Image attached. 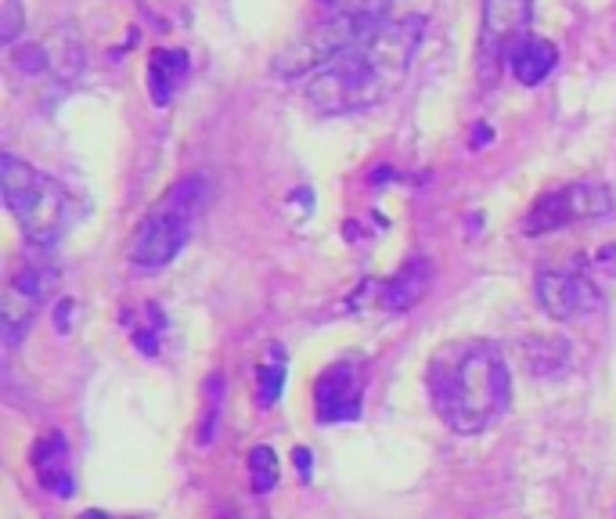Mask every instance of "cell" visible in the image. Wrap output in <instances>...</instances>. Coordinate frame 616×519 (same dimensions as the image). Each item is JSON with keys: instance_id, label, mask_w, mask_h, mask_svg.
<instances>
[{"instance_id": "ac0fdd59", "label": "cell", "mask_w": 616, "mask_h": 519, "mask_svg": "<svg viewBox=\"0 0 616 519\" xmlns=\"http://www.w3.org/2000/svg\"><path fill=\"white\" fill-rule=\"evenodd\" d=\"M19 33H22V4H19V0H4V19H0V37H4V44H15Z\"/></svg>"}, {"instance_id": "3957f363", "label": "cell", "mask_w": 616, "mask_h": 519, "mask_svg": "<svg viewBox=\"0 0 616 519\" xmlns=\"http://www.w3.org/2000/svg\"><path fill=\"white\" fill-rule=\"evenodd\" d=\"M209 198V181L203 173H192L184 181H177L170 192H166L152 214L137 224L134 239H130V264L137 270H159L177 256L192 239V228L198 214L206 209Z\"/></svg>"}, {"instance_id": "6da1fadb", "label": "cell", "mask_w": 616, "mask_h": 519, "mask_svg": "<svg viewBox=\"0 0 616 519\" xmlns=\"http://www.w3.org/2000/svg\"><path fill=\"white\" fill-rule=\"evenodd\" d=\"M425 22L408 15L404 22H383L361 44L347 47L322 69L303 80L306 101L325 116L372 109L404 84L414 47L422 40Z\"/></svg>"}, {"instance_id": "ba28073f", "label": "cell", "mask_w": 616, "mask_h": 519, "mask_svg": "<svg viewBox=\"0 0 616 519\" xmlns=\"http://www.w3.org/2000/svg\"><path fill=\"white\" fill-rule=\"evenodd\" d=\"M51 281H55L51 270L33 267V264H26L15 278L8 281L4 306H0V325H4V343L11 350H15L19 339L29 333L33 314H37V306L44 303L47 289H51Z\"/></svg>"}, {"instance_id": "2e32d148", "label": "cell", "mask_w": 616, "mask_h": 519, "mask_svg": "<svg viewBox=\"0 0 616 519\" xmlns=\"http://www.w3.org/2000/svg\"><path fill=\"white\" fill-rule=\"evenodd\" d=\"M249 476H253V491L256 494H270L278 483V458L267 444H259L249 451Z\"/></svg>"}, {"instance_id": "ffe728a7", "label": "cell", "mask_w": 616, "mask_h": 519, "mask_svg": "<svg viewBox=\"0 0 616 519\" xmlns=\"http://www.w3.org/2000/svg\"><path fill=\"white\" fill-rule=\"evenodd\" d=\"M295 469H300L303 476H311V451H306V447H295Z\"/></svg>"}, {"instance_id": "8992f818", "label": "cell", "mask_w": 616, "mask_h": 519, "mask_svg": "<svg viewBox=\"0 0 616 519\" xmlns=\"http://www.w3.org/2000/svg\"><path fill=\"white\" fill-rule=\"evenodd\" d=\"M534 0H483L480 29V76L494 80L502 58H512L530 40Z\"/></svg>"}, {"instance_id": "5bb4252c", "label": "cell", "mask_w": 616, "mask_h": 519, "mask_svg": "<svg viewBox=\"0 0 616 519\" xmlns=\"http://www.w3.org/2000/svg\"><path fill=\"white\" fill-rule=\"evenodd\" d=\"M555 62H559V51H555V44L552 40H541V37H530L512 55V76L523 87H538L541 80H548Z\"/></svg>"}, {"instance_id": "5b68a950", "label": "cell", "mask_w": 616, "mask_h": 519, "mask_svg": "<svg viewBox=\"0 0 616 519\" xmlns=\"http://www.w3.org/2000/svg\"><path fill=\"white\" fill-rule=\"evenodd\" d=\"M386 8H389V0H361L358 8L331 15L317 29L306 33L292 51H286V58H278V73L289 76V80H295V76L306 80L314 69H322L336 55L347 51V47L361 44L369 33H375L378 26H383V22H389Z\"/></svg>"}, {"instance_id": "277c9868", "label": "cell", "mask_w": 616, "mask_h": 519, "mask_svg": "<svg viewBox=\"0 0 616 519\" xmlns=\"http://www.w3.org/2000/svg\"><path fill=\"white\" fill-rule=\"evenodd\" d=\"M0 184L11 217L33 245H55L73 217V198L51 173H44L15 156L0 159Z\"/></svg>"}, {"instance_id": "9c48e42d", "label": "cell", "mask_w": 616, "mask_h": 519, "mask_svg": "<svg viewBox=\"0 0 616 519\" xmlns=\"http://www.w3.org/2000/svg\"><path fill=\"white\" fill-rule=\"evenodd\" d=\"M364 397V375L361 364L336 361L317 375L314 383V411L322 422H353L361 415Z\"/></svg>"}, {"instance_id": "44dd1931", "label": "cell", "mask_w": 616, "mask_h": 519, "mask_svg": "<svg viewBox=\"0 0 616 519\" xmlns=\"http://www.w3.org/2000/svg\"><path fill=\"white\" fill-rule=\"evenodd\" d=\"M80 519H109V516H105V512H98V509H90V512H83Z\"/></svg>"}, {"instance_id": "30bf717a", "label": "cell", "mask_w": 616, "mask_h": 519, "mask_svg": "<svg viewBox=\"0 0 616 519\" xmlns=\"http://www.w3.org/2000/svg\"><path fill=\"white\" fill-rule=\"evenodd\" d=\"M538 303L548 311L555 322H570L595 306V289L577 270H541L538 275Z\"/></svg>"}, {"instance_id": "9a60e30c", "label": "cell", "mask_w": 616, "mask_h": 519, "mask_svg": "<svg viewBox=\"0 0 616 519\" xmlns=\"http://www.w3.org/2000/svg\"><path fill=\"white\" fill-rule=\"evenodd\" d=\"M267 353H270V361H267V364H259V372H256V386H259V408H275V405H278L281 389H286V372H289L286 353H281V347H278V343H270V347H267Z\"/></svg>"}, {"instance_id": "e0dca14e", "label": "cell", "mask_w": 616, "mask_h": 519, "mask_svg": "<svg viewBox=\"0 0 616 519\" xmlns=\"http://www.w3.org/2000/svg\"><path fill=\"white\" fill-rule=\"evenodd\" d=\"M220 405H224V379L220 375H209L206 379V419H203V426H198V444L203 447H209L213 436H217Z\"/></svg>"}, {"instance_id": "8fae6325", "label": "cell", "mask_w": 616, "mask_h": 519, "mask_svg": "<svg viewBox=\"0 0 616 519\" xmlns=\"http://www.w3.org/2000/svg\"><path fill=\"white\" fill-rule=\"evenodd\" d=\"M33 473H37V483L47 494H58V498H73L76 494L73 462H69V444L58 430L44 433L40 440L33 444Z\"/></svg>"}, {"instance_id": "7a4b0ae2", "label": "cell", "mask_w": 616, "mask_h": 519, "mask_svg": "<svg viewBox=\"0 0 616 519\" xmlns=\"http://www.w3.org/2000/svg\"><path fill=\"white\" fill-rule=\"evenodd\" d=\"M430 397L447 426L476 436L505 415L512 375L502 350L491 343H447L430 361Z\"/></svg>"}, {"instance_id": "7c38bea8", "label": "cell", "mask_w": 616, "mask_h": 519, "mask_svg": "<svg viewBox=\"0 0 616 519\" xmlns=\"http://www.w3.org/2000/svg\"><path fill=\"white\" fill-rule=\"evenodd\" d=\"M430 286H433L430 260L411 256L408 264L383 286V306H386V311H408V306H414L425 297V289H430Z\"/></svg>"}, {"instance_id": "d6986e66", "label": "cell", "mask_w": 616, "mask_h": 519, "mask_svg": "<svg viewBox=\"0 0 616 519\" xmlns=\"http://www.w3.org/2000/svg\"><path fill=\"white\" fill-rule=\"evenodd\" d=\"M69 314H73V300H65L62 306H58V317H55L58 333H69V328H73V317H69Z\"/></svg>"}, {"instance_id": "52a82bcc", "label": "cell", "mask_w": 616, "mask_h": 519, "mask_svg": "<svg viewBox=\"0 0 616 519\" xmlns=\"http://www.w3.org/2000/svg\"><path fill=\"white\" fill-rule=\"evenodd\" d=\"M613 214V195L602 184H570L552 195H541L527 217V234L559 231L570 220H595Z\"/></svg>"}, {"instance_id": "4fadbf2b", "label": "cell", "mask_w": 616, "mask_h": 519, "mask_svg": "<svg viewBox=\"0 0 616 519\" xmlns=\"http://www.w3.org/2000/svg\"><path fill=\"white\" fill-rule=\"evenodd\" d=\"M184 76H188V55L184 51H152L148 55L145 80H148L152 101H156L159 109L173 101V94L181 90Z\"/></svg>"}]
</instances>
